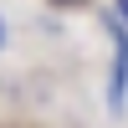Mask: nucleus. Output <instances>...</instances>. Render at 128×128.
Here are the masks:
<instances>
[{
	"instance_id": "obj_3",
	"label": "nucleus",
	"mask_w": 128,
	"mask_h": 128,
	"mask_svg": "<svg viewBox=\"0 0 128 128\" xmlns=\"http://www.w3.org/2000/svg\"><path fill=\"white\" fill-rule=\"evenodd\" d=\"M51 5H62V10H67V5H82V0H51Z\"/></svg>"
},
{
	"instance_id": "obj_1",
	"label": "nucleus",
	"mask_w": 128,
	"mask_h": 128,
	"mask_svg": "<svg viewBox=\"0 0 128 128\" xmlns=\"http://www.w3.org/2000/svg\"><path fill=\"white\" fill-rule=\"evenodd\" d=\"M102 26H108V36H113V72H108V113L118 118V113L128 108V26L118 16H102Z\"/></svg>"
},
{
	"instance_id": "obj_4",
	"label": "nucleus",
	"mask_w": 128,
	"mask_h": 128,
	"mask_svg": "<svg viewBox=\"0 0 128 128\" xmlns=\"http://www.w3.org/2000/svg\"><path fill=\"white\" fill-rule=\"evenodd\" d=\"M0 46H5V20H0Z\"/></svg>"
},
{
	"instance_id": "obj_2",
	"label": "nucleus",
	"mask_w": 128,
	"mask_h": 128,
	"mask_svg": "<svg viewBox=\"0 0 128 128\" xmlns=\"http://www.w3.org/2000/svg\"><path fill=\"white\" fill-rule=\"evenodd\" d=\"M113 16H118L123 26H128V0H118V10H113Z\"/></svg>"
}]
</instances>
